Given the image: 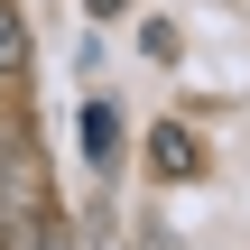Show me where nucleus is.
<instances>
[{
    "label": "nucleus",
    "mask_w": 250,
    "mask_h": 250,
    "mask_svg": "<svg viewBox=\"0 0 250 250\" xmlns=\"http://www.w3.org/2000/svg\"><path fill=\"white\" fill-rule=\"evenodd\" d=\"M139 250H176V241H167V232H158V223H148V232H139Z\"/></svg>",
    "instance_id": "obj_5"
},
{
    "label": "nucleus",
    "mask_w": 250,
    "mask_h": 250,
    "mask_svg": "<svg viewBox=\"0 0 250 250\" xmlns=\"http://www.w3.org/2000/svg\"><path fill=\"white\" fill-rule=\"evenodd\" d=\"M83 9H93V19H121V9H130V0H83Z\"/></svg>",
    "instance_id": "obj_4"
},
{
    "label": "nucleus",
    "mask_w": 250,
    "mask_h": 250,
    "mask_svg": "<svg viewBox=\"0 0 250 250\" xmlns=\"http://www.w3.org/2000/svg\"><path fill=\"white\" fill-rule=\"evenodd\" d=\"M0 250H9V241H0Z\"/></svg>",
    "instance_id": "obj_6"
},
{
    "label": "nucleus",
    "mask_w": 250,
    "mask_h": 250,
    "mask_svg": "<svg viewBox=\"0 0 250 250\" xmlns=\"http://www.w3.org/2000/svg\"><path fill=\"white\" fill-rule=\"evenodd\" d=\"M83 158H93V167L121 158V111H111V102H83Z\"/></svg>",
    "instance_id": "obj_2"
},
{
    "label": "nucleus",
    "mask_w": 250,
    "mask_h": 250,
    "mask_svg": "<svg viewBox=\"0 0 250 250\" xmlns=\"http://www.w3.org/2000/svg\"><path fill=\"white\" fill-rule=\"evenodd\" d=\"M148 167H158V176H176V186H186V176H204L195 130H176V121H167V130H148Z\"/></svg>",
    "instance_id": "obj_1"
},
{
    "label": "nucleus",
    "mask_w": 250,
    "mask_h": 250,
    "mask_svg": "<svg viewBox=\"0 0 250 250\" xmlns=\"http://www.w3.org/2000/svg\"><path fill=\"white\" fill-rule=\"evenodd\" d=\"M28 65V19H19V0H0V74H19Z\"/></svg>",
    "instance_id": "obj_3"
}]
</instances>
